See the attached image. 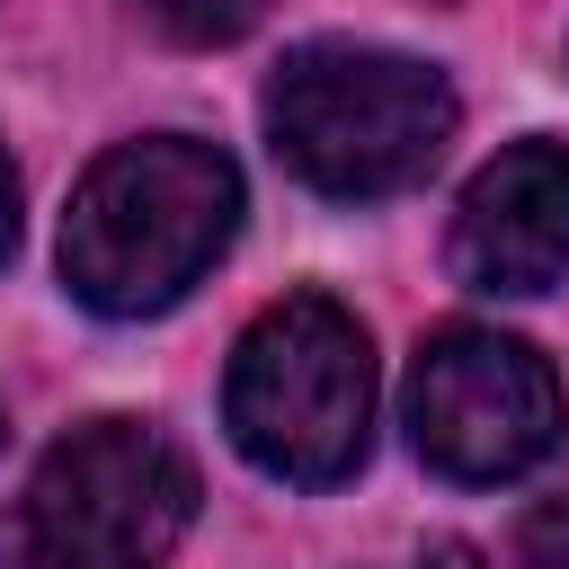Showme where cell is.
Returning a JSON list of instances; mask_svg holds the SVG:
<instances>
[{"instance_id":"cell-8","label":"cell","mask_w":569,"mask_h":569,"mask_svg":"<svg viewBox=\"0 0 569 569\" xmlns=\"http://www.w3.org/2000/svg\"><path fill=\"white\" fill-rule=\"evenodd\" d=\"M516 569H569V489H551V498H533L525 516H516Z\"/></svg>"},{"instance_id":"cell-5","label":"cell","mask_w":569,"mask_h":569,"mask_svg":"<svg viewBox=\"0 0 569 569\" xmlns=\"http://www.w3.org/2000/svg\"><path fill=\"white\" fill-rule=\"evenodd\" d=\"M27 507L71 569H160L196 525V462L142 418H89L36 462Z\"/></svg>"},{"instance_id":"cell-4","label":"cell","mask_w":569,"mask_h":569,"mask_svg":"<svg viewBox=\"0 0 569 569\" xmlns=\"http://www.w3.org/2000/svg\"><path fill=\"white\" fill-rule=\"evenodd\" d=\"M560 427H569L560 373L507 329L453 320L409 365V445L445 480H471V489L516 480L560 445Z\"/></svg>"},{"instance_id":"cell-6","label":"cell","mask_w":569,"mask_h":569,"mask_svg":"<svg viewBox=\"0 0 569 569\" xmlns=\"http://www.w3.org/2000/svg\"><path fill=\"white\" fill-rule=\"evenodd\" d=\"M453 276L471 293H551L569 276V142H507L462 187Z\"/></svg>"},{"instance_id":"cell-9","label":"cell","mask_w":569,"mask_h":569,"mask_svg":"<svg viewBox=\"0 0 569 569\" xmlns=\"http://www.w3.org/2000/svg\"><path fill=\"white\" fill-rule=\"evenodd\" d=\"M0 569H71L53 551V533L36 525V507H0Z\"/></svg>"},{"instance_id":"cell-7","label":"cell","mask_w":569,"mask_h":569,"mask_svg":"<svg viewBox=\"0 0 569 569\" xmlns=\"http://www.w3.org/2000/svg\"><path fill=\"white\" fill-rule=\"evenodd\" d=\"M142 18L169 36V44H231L267 18V0H142Z\"/></svg>"},{"instance_id":"cell-10","label":"cell","mask_w":569,"mask_h":569,"mask_svg":"<svg viewBox=\"0 0 569 569\" xmlns=\"http://www.w3.org/2000/svg\"><path fill=\"white\" fill-rule=\"evenodd\" d=\"M18 249V169H9V151H0V258Z\"/></svg>"},{"instance_id":"cell-1","label":"cell","mask_w":569,"mask_h":569,"mask_svg":"<svg viewBox=\"0 0 569 569\" xmlns=\"http://www.w3.org/2000/svg\"><path fill=\"white\" fill-rule=\"evenodd\" d=\"M240 231V169L196 133L116 142L62 213V284L107 320H151Z\"/></svg>"},{"instance_id":"cell-2","label":"cell","mask_w":569,"mask_h":569,"mask_svg":"<svg viewBox=\"0 0 569 569\" xmlns=\"http://www.w3.org/2000/svg\"><path fill=\"white\" fill-rule=\"evenodd\" d=\"M267 142L320 196H400L453 142L445 71L382 53V44H293L267 80Z\"/></svg>"},{"instance_id":"cell-3","label":"cell","mask_w":569,"mask_h":569,"mask_svg":"<svg viewBox=\"0 0 569 569\" xmlns=\"http://www.w3.org/2000/svg\"><path fill=\"white\" fill-rule=\"evenodd\" d=\"M222 427L267 480H293V489L347 480L365 462V445H373V347H365V320L338 311L329 293L267 302L231 347Z\"/></svg>"}]
</instances>
